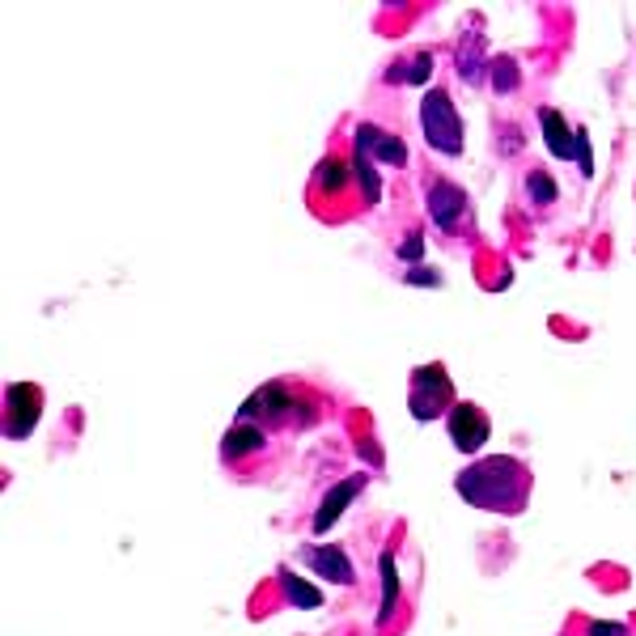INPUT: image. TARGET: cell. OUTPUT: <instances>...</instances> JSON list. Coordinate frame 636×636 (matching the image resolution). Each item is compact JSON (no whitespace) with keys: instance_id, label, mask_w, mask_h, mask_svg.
I'll return each mask as SVG.
<instances>
[{"instance_id":"obj_2","label":"cell","mask_w":636,"mask_h":636,"mask_svg":"<svg viewBox=\"0 0 636 636\" xmlns=\"http://www.w3.org/2000/svg\"><path fill=\"white\" fill-rule=\"evenodd\" d=\"M420 128H424V140L446 153V157H458L463 153V119H458L454 102L446 90H429L420 102Z\"/></svg>"},{"instance_id":"obj_19","label":"cell","mask_w":636,"mask_h":636,"mask_svg":"<svg viewBox=\"0 0 636 636\" xmlns=\"http://www.w3.org/2000/svg\"><path fill=\"white\" fill-rule=\"evenodd\" d=\"M492 68H497V90H514V85H518L514 60H509V56H501V60H492Z\"/></svg>"},{"instance_id":"obj_4","label":"cell","mask_w":636,"mask_h":636,"mask_svg":"<svg viewBox=\"0 0 636 636\" xmlns=\"http://www.w3.org/2000/svg\"><path fill=\"white\" fill-rule=\"evenodd\" d=\"M43 412V391L34 382H13L5 391V437L9 441H22L30 437V429L39 424Z\"/></svg>"},{"instance_id":"obj_15","label":"cell","mask_w":636,"mask_h":636,"mask_svg":"<svg viewBox=\"0 0 636 636\" xmlns=\"http://www.w3.org/2000/svg\"><path fill=\"white\" fill-rule=\"evenodd\" d=\"M280 581H285V590H289V598H293V603H297V607H302V611H310V607H318V603H323V594H318V590L310 586V581H302V577H293V573H285V577H280Z\"/></svg>"},{"instance_id":"obj_7","label":"cell","mask_w":636,"mask_h":636,"mask_svg":"<svg viewBox=\"0 0 636 636\" xmlns=\"http://www.w3.org/2000/svg\"><path fill=\"white\" fill-rule=\"evenodd\" d=\"M365 488V475H348V480H340L335 484L327 497H323V505H318V514H314V530L323 535V530H331L335 522H340V514L348 509V501L357 497V492Z\"/></svg>"},{"instance_id":"obj_5","label":"cell","mask_w":636,"mask_h":636,"mask_svg":"<svg viewBox=\"0 0 636 636\" xmlns=\"http://www.w3.org/2000/svg\"><path fill=\"white\" fill-rule=\"evenodd\" d=\"M446 429H450V441L463 454H475L488 441V416L475 408V403H454L450 416H446Z\"/></svg>"},{"instance_id":"obj_6","label":"cell","mask_w":636,"mask_h":636,"mask_svg":"<svg viewBox=\"0 0 636 636\" xmlns=\"http://www.w3.org/2000/svg\"><path fill=\"white\" fill-rule=\"evenodd\" d=\"M352 145H357V153H369L378 157V162H391V166H403L408 162V149H403V140L374 128V123H357V132H352Z\"/></svg>"},{"instance_id":"obj_1","label":"cell","mask_w":636,"mask_h":636,"mask_svg":"<svg viewBox=\"0 0 636 636\" xmlns=\"http://www.w3.org/2000/svg\"><path fill=\"white\" fill-rule=\"evenodd\" d=\"M458 492L475 509H492V514H518L530 497V471L518 458H484V463L467 467L458 475Z\"/></svg>"},{"instance_id":"obj_14","label":"cell","mask_w":636,"mask_h":636,"mask_svg":"<svg viewBox=\"0 0 636 636\" xmlns=\"http://www.w3.org/2000/svg\"><path fill=\"white\" fill-rule=\"evenodd\" d=\"M314 179H318V187H323L327 196H335V191H344V183L352 179V166H344L340 157H323V162L314 166Z\"/></svg>"},{"instance_id":"obj_22","label":"cell","mask_w":636,"mask_h":636,"mask_svg":"<svg viewBox=\"0 0 636 636\" xmlns=\"http://www.w3.org/2000/svg\"><path fill=\"white\" fill-rule=\"evenodd\" d=\"M590 636H628V628H624V624H607V620H598V624H590Z\"/></svg>"},{"instance_id":"obj_9","label":"cell","mask_w":636,"mask_h":636,"mask_svg":"<svg viewBox=\"0 0 636 636\" xmlns=\"http://www.w3.org/2000/svg\"><path fill=\"white\" fill-rule=\"evenodd\" d=\"M539 123H543L547 153L560 157V162H569V157H577V128H569V123L560 119V111H552V106H543V111H539Z\"/></svg>"},{"instance_id":"obj_17","label":"cell","mask_w":636,"mask_h":636,"mask_svg":"<svg viewBox=\"0 0 636 636\" xmlns=\"http://www.w3.org/2000/svg\"><path fill=\"white\" fill-rule=\"evenodd\" d=\"M577 162H581V174L594 179V149H590V132L577 128Z\"/></svg>"},{"instance_id":"obj_11","label":"cell","mask_w":636,"mask_h":636,"mask_svg":"<svg viewBox=\"0 0 636 636\" xmlns=\"http://www.w3.org/2000/svg\"><path fill=\"white\" fill-rule=\"evenodd\" d=\"M463 208H467V196L454 183H433L429 187V212H433V221L441 229H454V221L463 217Z\"/></svg>"},{"instance_id":"obj_8","label":"cell","mask_w":636,"mask_h":636,"mask_svg":"<svg viewBox=\"0 0 636 636\" xmlns=\"http://www.w3.org/2000/svg\"><path fill=\"white\" fill-rule=\"evenodd\" d=\"M293 408V395H289V386H280V382H268L263 386V391H255L251 399L242 403V420H251L255 424V416H272V420H280Z\"/></svg>"},{"instance_id":"obj_12","label":"cell","mask_w":636,"mask_h":636,"mask_svg":"<svg viewBox=\"0 0 636 636\" xmlns=\"http://www.w3.org/2000/svg\"><path fill=\"white\" fill-rule=\"evenodd\" d=\"M378 573H382V603H378V628L391 624V615L399 607V573H395V556L382 552L378 556Z\"/></svg>"},{"instance_id":"obj_10","label":"cell","mask_w":636,"mask_h":636,"mask_svg":"<svg viewBox=\"0 0 636 636\" xmlns=\"http://www.w3.org/2000/svg\"><path fill=\"white\" fill-rule=\"evenodd\" d=\"M302 556L323 581H335V586H348L352 581V564H348V556L340 552V547H306Z\"/></svg>"},{"instance_id":"obj_18","label":"cell","mask_w":636,"mask_h":636,"mask_svg":"<svg viewBox=\"0 0 636 636\" xmlns=\"http://www.w3.org/2000/svg\"><path fill=\"white\" fill-rule=\"evenodd\" d=\"M433 73V56H429V51H424V56H416L412 64H408V73H403V81H408V85H420L424 77H429Z\"/></svg>"},{"instance_id":"obj_20","label":"cell","mask_w":636,"mask_h":636,"mask_svg":"<svg viewBox=\"0 0 636 636\" xmlns=\"http://www.w3.org/2000/svg\"><path fill=\"white\" fill-rule=\"evenodd\" d=\"M420 255H424V238L420 234H412L408 242L399 246V259H420Z\"/></svg>"},{"instance_id":"obj_13","label":"cell","mask_w":636,"mask_h":636,"mask_svg":"<svg viewBox=\"0 0 636 636\" xmlns=\"http://www.w3.org/2000/svg\"><path fill=\"white\" fill-rule=\"evenodd\" d=\"M259 446H263V429H255L251 420H238L234 429L225 433V441H221V458H229V463H234V458L251 454V450H259Z\"/></svg>"},{"instance_id":"obj_16","label":"cell","mask_w":636,"mask_h":636,"mask_svg":"<svg viewBox=\"0 0 636 636\" xmlns=\"http://www.w3.org/2000/svg\"><path fill=\"white\" fill-rule=\"evenodd\" d=\"M530 200H535V204H552V200H556V183L547 179L543 170L530 174Z\"/></svg>"},{"instance_id":"obj_21","label":"cell","mask_w":636,"mask_h":636,"mask_svg":"<svg viewBox=\"0 0 636 636\" xmlns=\"http://www.w3.org/2000/svg\"><path fill=\"white\" fill-rule=\"evenodd\" d=\"M408 285H441V276L429 272V268H412L408 272Z\"/></svg>"},{"instance_id":"obj_3","label":"cell","mask_w":636,"mask_h":636,"mask_svg":"<svg viewBox=\"0 0 636 636\" xmlns=\"http://www.w3.org/2000/svg\"><path fill=\"white\" fill-rule=\"evenodd\" d=\"M450 378H446V365H420L412 374V416L416 420H437L441 412L450 416Z\"/></svg>"}]
</instances>
